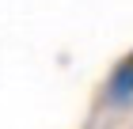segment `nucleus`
Returning <instances> with one entry per match:
<instances>
[{
	"mask_svg": "<svg viewBox=\"0 0 133 129\" xmlns=\"http://www.w3.org/2000/svg\"><path fill=\"white\" fill-rule=\"evenodd\" d=\"M107 95H110L114 103H129V99H133V53L122 61V65H118V69H114Z\"/></svg>",
	"mask_w": 133,
	"mask_h": 129,
	"instance_id": "obj_1",
	"label": "nucleus"
}]
</instances>
